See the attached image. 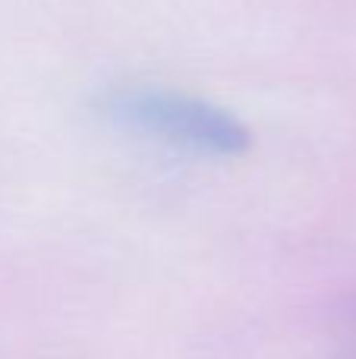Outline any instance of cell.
Wrapping results in <instances>:
<instances>
[{
  "instance_id": "1",
  "label": "cell",
  "mask_w": 356,
  "mask_h": 359,
  "mask_svg": "<svg viewBox=\"0 0 356 359\" xmlns=\"http://www.w3.org/2000/svg\"><path fill=\"white\" fill-rule=\"evenodd\" d=\"M101 114L132 136L196 158H237L252 145L249 126L237 114L177 88H114L101 101Z\"/></svg>"
}]
</instances>
